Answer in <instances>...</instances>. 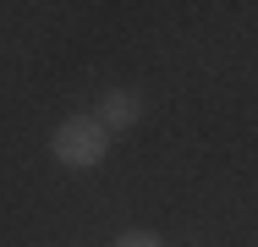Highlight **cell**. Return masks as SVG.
<instances>
[{
    "label": "cell",
    "instance_id": "1",
    "mask_svg": "<svg viewBox=\"0 0 258 247\" xmlns=\"http://www.w3.org/2000/svg\"><path fill=\"white\" fill-rule=\"evenodd\" d=\"M50 148H55L60 165L94 170V165H104V154H110V127H104L99 115H66L50 132Z\"/></svg>",
    "mask_w": 258,
    "mask_h": 247
},
{
    "label": "cell",
    "instance_id": "2",
    "mask_svg": "<svg viewBox=\"0 0 258 247\" xmlns=\"http://www.w3.org/2000/svg\"><path fill=\"white\" fill-rule=\"evenodd\" d=\"M143 115V99L132 94V88H110L104 94V104H99V121L110 127V132H121V127H132Z\"/></svg>",
    "mask_w": 258,
    "mask_h": 247
},
{
    "label": "cell",
    "instance_id": "3",
    "mask_svg": "<svg viewBox=\"0 0 258 247\" xmlns=\"http://www.w3.org/2000/svg\"><path fill=\"white\" fill-rule=\"evenodd\" d=\"M115 247H165L159 236H149V231H132V236H121Z\"/></svg>",
    "mask_w": 258,
    "mask_h": 247
}]
</instances>
